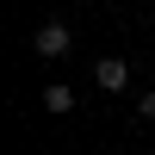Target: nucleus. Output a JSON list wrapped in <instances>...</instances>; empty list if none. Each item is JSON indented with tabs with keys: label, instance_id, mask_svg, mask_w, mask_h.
Masks as SVG:
<instances>
[{
	"label": "nucleus",
	"instance_id": "obj_1",
	"mask_svg": "<svg viewBox=\"0 0 155 155\" xmlns=\"http://www.w3.org/2000/svg\"><path fill=\"white\" fill-rule=\"evenodd\" d=\"M31 50H37V56H68V25H62V19H50V25H37V37H31Z\"/></svg>",
	"mask_w": 155,
	"mask_h": 155
},
{
	"label": "nucleus",
	"instance_id": "obj_2",
	"mask_svg": "<svg viewBox=\"0 0 155 155\" xmlns=\"http://www.w3.org/2000/svg\"><path fill=\"white\" fill-rule=\"evenodd\" d=\"M93 81H99V87H106V93H118V87H124V81H130V68H124V62H118V56H106V62H99V68H93Z\"/></svg>",
	"mask_w": 155,
	"mask_h": 155
},
{
	"label": "nucleus",
	"instance_id": "obj_3",
	"mask_svg": "<svg viewBox=\"0 0 155 155\" xmlns=\"http://www.w3.org/2000/svg\"><path fill=\"white\" fill-rule=\"evenodd\" d=\"M44 106H50V112H74V87H62V81L44 87Z\"/></svg>",
	"mask_w": 155,
	"mask_h": 155
},
{
	"label": "nucleus",
	"instance_id": "obj_4",
	"mask_svg": "<svg viewBox=\"0 0 155 155\" xmlns=\"http://www.w3.org/2000/svg\"><path fill=\"white\" fill-rule=\"evenodd\" d=\"M137 112H143V118L155 124V87H149V93H137Z\"/></svg>",
	"mask_w": 155,
	"mask_h": 155
}]
</instances>
